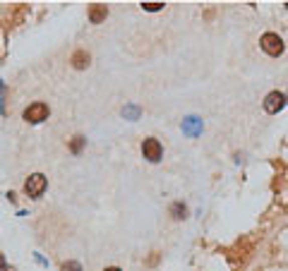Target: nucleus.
Returning a JSON list of instances; mask_svg holds the SVG:
<instances>
[{
  "mask_svg": "<svg viewBox=\"0 0 288 271\" xmlns=\"http://www.w3.org/2000/svg\"><path fill=\"white\" fill-rule=\"evenodd\" d=\"M36 261H39V264H44V266H48V261H46L41 254H36Z\"/></svg>",
  "mask_w": 288,
  "mask_h": 271,
  "instance_id": "4468645a",
  "label": "nucleus"
},
{
  "mask_svg": "<svg viewBox=\"0 0 288 271\" xmlns=\"http://www.w3.org/2000/svg\"><path fill=\"white\" fill-rule=\"evenodd\" d=\"M139 115H142V108L134 106V103H127V106L122 108V118L125 120H139Z\"/></svg>",
  "mask_w": 288,
  "mask_h": 271,
  "instance_id": "1a4fd4ad",
  "label": "nucleus"
},
{
  "mask_svg": "<svg viewBox=\"0 0 288 271\" xmlns=\"http://www.w3.org/2000/svg\"><path fill=\"white\" fill-rule=\"evenodd\" d=\"M164 8V3H142V10L147 12H156V10H161Z\"/></svg>",
  "mask_w": 288,
  "mask_h": 271,
  "instance_id": "ddd939ff",
  "label": "nucleus"
},
{
  "mask_svg": "<svg viewBox=\"0 0 288 271\" xmlns=\"http://www.w3.org/2000/svg\"><path fill=\"white\" fill-rule=\"evenodd\" d=\"M142 156L147 161L152 163H159L161 161V156H164V147H161V142L154 140V137H147L142 142Z\"/></svg>",
  "mask_w": 288,
  "mask_h": 271,
  "instance_id": "20e7f679",
  "label": "nucleus"
},
{
  "mask_svg": "<svg viewBox=\"0 0 288 271\" xmlns=\"http://www.w3.org/2000/svg\"><path fill=\"white\" fill-rule=\"evenodd\" d=\"M103 271H120L118 266H108V269H103Z\"/></svg>",
  "mask_w": 288,
  "mask_h": 271,
  "instance_id": "2eb2a0df",
  "label": "nucleus"
},
{
  "mask_svg": "<svg viewBox=\"0 0 288 271\" xmlns=\"http://www.w3.org/2000/svg\"><path fill=\"white\" fill-rule=\"evenodd\" d=\"M259 46H262V51H264L266 55H274V58H278V55L283 53V39L278 36V34L274 32H266L262 39H259Z\"/></svg>",
  "mask_w": 288,
  "mask_h": 271,
  "instance_id": "f03ea898",
  "label": "nucleus"
},
{
  "mask_svg": "<svg viewBox=\"0 0 288 271\" xmlns=\"http://www.w3.org/2000/svg\"><path fill=\"white\" fill-rule=\"evenodd\" d=\"M171 216L178 218V221H180V218H185V216H188V206L183 204V202H176V204L171 206Z\"/></svg>",
  "mask_w": 288,
  "mask_h": 271,
  "instance_id": "9d476101",
  "label": "nucleus"
},
{
  "mask_svg": "<svg viewBox=\"0 0 288 271\" xmlns=\"http://www.w3.org/2000/svg\"><path fill=\"white\" fill-rule=\"evenodd\" d=\"M60 271H82V264H79V261H65V264L60 266Z\"/></svg>",
  "mask_w": 288,
  "mask_h": 271,
  "instance_id": "f8f14e48",
  "label": "nucleus"
},
{
  "mask_svg": "<svg viewBox=\"0 0 288 271\" xmlns=\"http://www.w3.org/2000/svg\"><path fill=\"white\" fill-rule=\"evenodd\" d=\"M183 134L185 137H200L202 130H204V122H202V118H197V115H188V118H183Z\"/></svg>",
  "mask_w": 288,
  "mask_h": 271,
  "instance_id": "39448f33",
  "label": "nucleus"
},
{
  "mask_svg": "<svg viewBox=\"0 0 288 271\" xmlns=\"http://www.w3.org/2000/svg\"><path fill=\"white\" fill-rule=\"evenodd\" d=\"M89 60H91V58H89L87 51H77V53L72 55V65L77 67V70H84V67L89 65Z\"/></svg>",
  "mask_w": 288,
  "mask_h": 271,
  "instance_id": "6e6552de",
  "label": "nucleus"
},
{
  "mask_svg": "<svg viewBox=\"0 0 288 271\" xmlns=\"http://www.w3.org/2000/svg\"><path fill=\"white\" fill-rule=\"evenodd\" d=\"M84 144H87V140H84V137H75V140L70 142V152H72V154H79L82 149H84Z\"/></svg>",
  "mask_w": 288,
  "mask_h": 271,
  "instance_id": "9b49d317",
  "label": "nucleus"
},
{
  "mask_svg": "<svg viewBox=\"0 0 288 271\" xmlns=\"http://www.w3.org/2000/svg\"><path fill=\"white\" fill-rule=\"evenodd\" d=\"M48 115H51V108L46 106L44 101L32 103V106H29V108H24V113H22V118L27 120V122H32V125H39V122L48 120Z\"/></svg>",
  "mask_w": 288,
  "mask_h": 271,
  "instance_id": "7ed1b4c3",
  "label": "nucleus"
},
{
  "mask_svg": "<svg viewBox=\"0 0 288 271\" xmlns=\"http://www.w3.org/2000/svg\"><path fill=\"white\" fill-rule=\"evenodd\" d=\"M46 187H48V178L44 173H32L24 183V195L32 197V199H39L46 192Z\"/></svg>",
  "mask_w": 288,
  "mask_h": 271,
  "instance_id": "f257e3e1",
  "label": "nucleus"
},
{
  "mask_svg": "<svg viewBox=\"0 0 288 271\" xmlns=\"http://www.w3.org/2000/svg\"><path fill=\"white\" fill-rule=\"evenodd\" d=\"M283 106H286V94H281V91H271L264 98V110L271 113V115H276L278 110H283Z\"/></svg>",
  "mask_w": 288,
  "mask_h": 271,
  "instance_id": "423d86ee",
  "label": "nucleus"
},
{
  "mask_svg": "<svg viewBox=\"0 0 288 271\" xmlns=\"http://www.w3.org/2000/svg\"><path fill=\"white\" fill-rule=\"evenodd\" d=\"M108 17V8L106 5H91V10H89V20L94 24H99V22H103Z\"/></svg>",
  "mask_w": 288,
  "mask_h": 271,
  "instance_id": "0eeeda50",
  "label": "nucleus"
},
{
  "mask_svg": "<svg viewBox=\"0 0 288 271\" xmlns=\"http://www.w3.org/2000/svg\"><path fill=\"white\" fill-rule=\"evenodd\" d=\"M3 266H5V259H3V254H0V269H3Z\"/></svg>",
  "mask_w": 288,
  "mask_h": 271,
  "instance_id": "dca6fc26",
  "label": "nucleus"
}]
</instances>
